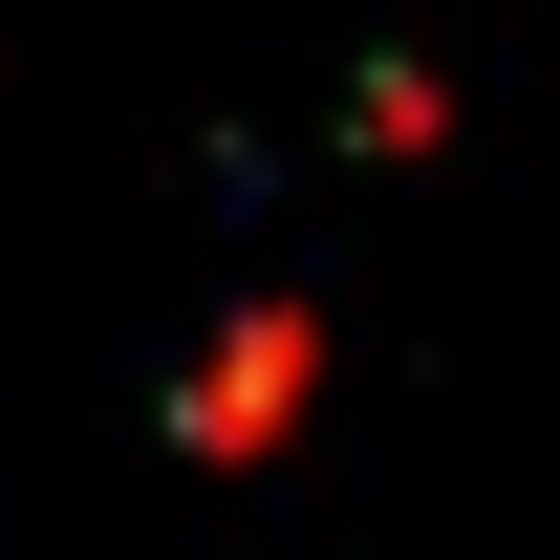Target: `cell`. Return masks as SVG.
Instances as JSON below:
<instances>
[{"mask_svg":"<svg viewBox=\"0 0 560 560\" xmlns=\"http://www.w3.org/2000/svg\"><path fill=\"white\" fill-rule=\"evenodd\" d=\"M280 410H302V324H237V346H215V388H195V431L237 453V431H280Z\"/></svg>","mask_w":560,"mask_h":560,"instance_id":"obj_1","label":"cell"}]
</instances>
